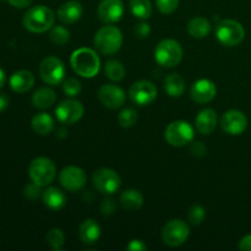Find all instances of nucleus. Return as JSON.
Segmentation results:
<instances>
[{
    "label": "nucleus",
    "instance_id": "nucleus-1",
    "mask_svg": "<svg viewBox=\"0 0 251 251\" xmlns=\"http://www.w3.org/2000/svg\"><path fill=\"white\" fill-rule=\"evenodd\" d=\"M70 64L74 71L81 77H95L100 68V61L97 53L90 48H80L73 53Z\"/></svg>",
    "mask_w": 251,
    "mask_h": 251
},
{
    "label": "nucleus",
    "instance_id": "nucleus-2",
    "mask_svg": "<svg viewBox=\"0 0 251 251\" xmlns=\"http://www.w3.org/2000/svg\"><path fill=\"white\" fill-rule=\"evenodd\" d=\"M55 21L53 10L44 5H37L31 7L24 16V26L34 33H42L51 28Z\"/></svg>",
    "mask_w": 251,
    "mask_h": 251
},
{
    "label": "nucleus",
    "instance_id": "nucleus-3",
    "mask_svg": "<svg viewBox=\"0 0 251 251\" xmlns=\"http://www.w3.org/2000/svg\"><path fill=\"white\" fill-rule=\"evenodd\" d=\"M96 49L100 54L104 55H113L117 53L123 44V34L122 31L117 26H108L102 27L96 33L95 39H93Z\"/></svg>",
    "mask_w": 251,
    "mask_h": 251
},
{
    "label": "nucleus",
    "instance_id": "nucleus-4",
    "mask_svg": "<svg viewBox=\"0 0 251 251\" xmlns=\"http://www.w3.org/2000/svg\"><path fill=\"white\" fill-rule=\"evenodd\" d=\"M154 59L164 68H174L183 59V48L176 39H163L154 49Z\"/></svg>",
    "mask_w": 251,
    "mask_h": 251
},
{
    "label": "nucleus",
    "instance_id": "nucleus-5",
    "mask_svg": "<svg viewBox=\"0 0 251 251\" xmlns=\"http://www.w3.org/2000/svg\"><path fill=\"white\" fill-rule=\"evenodd\" d=\"M56 168L53 161L47 157H38L34 158L29 163L28 167V176L31 181L34 184L42 186H47L50 183H53L55 178Z\"/></svg>",
    "mask_w": 251,
    "mask_h": 251
},
{
    "label": "nucleus",
    "instance_id": "nucleus-6",
    "mask_svg": "<svg viewBox=\"0 0 251 251\" xmlns=\"http://www.w3.org/2000/svg\"><path fill=\"white\" fill-rule=\"evenodd\" d=\"M164 139L171 146L183 147L194 139V127L185 120L172 122L164 131Z\"/></svg>",
    "mask_w": 251,
    "mask_h": 251
},
{
    "label": "nucleus",
    "instance_id": "nucleus-7",
    "mask_svg": "<svg viewBox=\"0 0 251 251\" xmlns=\"http://www.w3.org/2000/svg\"><path fill=\"white\" fill-rule=\"evenodd\" d=\"M216 37L223 46L235 47L244 39V27L234 20H223L216 27Z\"/></svg>",
    "mask_w": 251,
    "mask_h": 251
},
{
    "label": "nucleus",
    "instance_id": "nucleus-8",
    "mask_svg": "<svg viewBox=\"0 0 251 251\" xmlns=\"http://www.w3.org/2000/svg\"><path fill=\"white\" fill-rule=\"evenodd\" d=\"M39 75L48 85L58 86L65 77V65L56 56H47L39 65Z\"/></svg>",
    "mask_w": 251,
    "mask_h": 251
},
{
    "label": "nucleus",
    "instance_id": "nucleus-9",
    "mask_svg": "<svg viewBox=\"0 0 251 251\" xmlns=\"http://www.w3.org/2000/svg\"><path fill=\"white\" fill-rule=\"evenodd\" d=\"M190 228L184 221L172 220L162 229V239L168 247H180L186 242Z\"/></svg>",
    "mask_w": 251,
    "mask_h": 251
},
{
    "label": "nucleus",
    "instance_id": "nucleus-10",
    "mask_svg": "<svg viewBox=\"0 0 251 251\" xmlns=\"http://www.w3.org/2000/svg\"><path fill=\"white\" fill-rule=\"evenodd\" d=\"M93 184L100 193L104 195H112L119 190L122 185V179L119 174L113 169L100 168L97 169L93 174Z\"/></svg>",
    "mask_w": 251,
    "mask_h": 251
},
{
    "label": "nucleus",
    "instance_id": "nucleus-11",
    "mask_svg": "<svg viewBox=\"0 0 251 251\" xmlns=\"http://www.w3.org/2000/svg\"><path fill=\"white\" fill-rule=\"evenodd\" d=\"M129 97L132 103L139 107H145L157 98V87L147 80H140L132 83L129 88Z\"/></svg>",
    "mask_w": 251,
    "mask_h": 251
},
{
    "label": "nucleus",
    "instance_id": "nucleus-12",
    "mask_svg": "<svg viewBox=\"0 0 251 251\" xmlns=\"http://www.w3.org/2000/svg\"><path fill=\"white\" fill-rule=\"evenodd\" d=\"M85 108L82 103L75 100H63L55 108V115L61 124L73 125L82 118Z\"/></svg>",
    "mask_w": 251,
    "mask_h": 251
},
{
    "label": "nucleus",
    "instance_id": "nucleus-13",
    "mask_svg": "<svg viewBox=\"0 0 251 251\" xmlns=\"http://www.w3.org/2000/svg\"><path fill=\"white\" fill-rule=\"evenodd\" d=\"M59 181L61 186L68 191L75 193V191L81 190L87 183V176L83 172V169L78 167H66L59 174Z\"/></svg>",
    "mask_w": 251,
    "mask_h": 251
},
{
    "label": "nucleus",
    "instance_id": "nucleus-14",
    "mask_svg": "<svg viewBox=\"0 0 251 251\" xmlns=\"http://www.w3.org/2000/svg\"><path fill=\"white\" fill-rule=\"evenodd\" d=\"M221 127L228 135H240L247 130L248 119L240 110H228L221 118Z\"/></svg>",
    "mask_w": 251,
    "mask_h": 251
},
{
    "label": "nucleus",
    "instance_id": "nucleus-15",
    "mask_svg": "<svg viewBox=\"0 0 251 251\" xmlns=\"http://www.w3.org/2000/svg\"><path fill=\"white\" fill-rule=\"evenodd\" d=\"M100 103L109 109H118L125 103V92L117 85H103L98 91Z\"/></svg>",
    "mask_w": 251,
    "mask_h": 251
},
{
    "label": "nucleus",
    "instance_id": "nucleus-16",
    "mask_svg": "<svg viewBox=\"0 0 251 251\" xmlns=\"http://www.w3.org/2000/svg\"><path fill=\"white\" fill-rule=\"evenodd\" d=\"M216 93H217V87L212 81L207 80V78H201V80L194 82L190 90L191 100L199 104H205V103L213 100Z\"/></svg>",
    "mask_w": 251,
    "mask_h": 251
},
{
    "label": "nucleus",
    "instance_id": "nucleus-17",
    "mask_svg": "<svg viewBox=\"0 0 251 251\" xmlns=\"http://www.w3.org/2000/svg\"><path fill=\"white\" fill-rule=\"evenodd\" d=\"M124 10L122 0H103L98 6V17L104 24H115L122 20Z\"/></svg>",
    "mask_w": 251,
    "mask_h": 251
},
{
    "label": "nucleus",
    "instance_id": "nucleus-18",
    "mask_svg": "<svg viewBox=\"0 0 251 251\" xmlns=\"http://www.w3.org/2000/svg\"><path fill=\"white\" fill-rule=\"evenodd\" d=\"M217 113L211 109V108H205L196 115V130L202 135H210L211 132L215 131L216 126H217Z\"/></svg>",
    "mask_w": 251,
    "mask_h": 251
},
{
    "label": "nucleus",
    "instance_id": "nucleus-19",
    "mask_svg": "<svg viewBox=\"0 0 251 251\" xmlns=\"http://www.w3.org/2000/svg\"><path fill=\"white\" fill-rule=\"evenodd\" d=\"M34 76L28 70H19L10 77V87L16 93H26L33 87Z\"/></svg>",
    "mask_w": 251,
    "mask_h": 251
},
{
    "label": "nucleus",
    "instance_id": "nucleus-20",
    "mask_svg": "<svg viewBox=\"0 0 251 251\" xmlns=\"http://www.w3.org/2000/svg\"><path fill=\"white\" fill-rule=\"evenodd\" d=\"M83 14L82 5L78 1L71 0V1L65 2L61 5L58 10V19L60 20L63 24H75L76 21L81 19Z\"/></svg>",
    "mask_w": 251,
    "mask_h": 251
},
{
    "label": "nucleus",
    "instance_id": "nucleus-21",
    "mask_svg": "<svg viewBox=\"0 0 251 251\" xmlns=\"http://www.w3.org/2000/svg\"><path fill=\"white\" fill-rule=\"evenodd\" d=\"M43 202L47 207H49L50 210L58 211L61 210L63 207H65L66 202H68V199L66 195L58 188H54V186H49L46 190L43 191Z\"/></svg>",
    "mask_w": 251,
    "mask_h": 251
},
{
    "label": "nucleus",
    "instance_id": "nucleus-22",
    "mask_svg": "<svg viewBox=\"0 0 251 251\" xmlns=\"http://www.w3.org/2000/svg\"><path fill=\"white\" fill-rule=\"evenodd\" d=\"M78 237L85 244L93 245L100 237V226L95 220L83 221L78 229Z\"/></svg>",
    "mask_w": 251,
    "mask_h": 251
},
{
    "label": "nucleus",
    "instance_id": "nucleus-23",
    "mask_svg": "<svg viewBox=\"0 0 251 251\" xmlns=\"http://www.w3.org/2000/svg\"><path fill=\"white\" fill-rule=\"evenodd\" d=\"M212 26H211V22L208 21L205 17H194L189 21L188 24V32L191 37L196 39L205 38L210 34Z\"/></svg>",
    "mask_w": 251,
    "mask_h": 251
},
{
    "label": "nucleus",
    "instance_id": "nucleus-24",
    "mask_svg": "<svg viewBox=\"0 0 251 251\" xmlns=\"http://www.w3.org/2000/svg\"><path fill=\"white\" fill-rule=\"evenodd\" d=\"M56 95L51 88L42 87L32 96V104L38 109H47L55 103Z\"/></svg>",
    "mask_w": 251,
    "mask_h": 251
},
{
    "label": "nucleus",
    "instance_id": "nucleus-25",
    "mask_svg": "<svg viewBox=\"0 0 251 251\" xmlns=\"http://www.w3.org/2000/svg\"><path fill=\"white\" fill-rule=\"evenodd\" d=\"M32 129L38 135L46 136L49 135L54 129V119L48 113H38L32 118Z\"/></svg>",
    "mask_w": 251,
    "mask_h": 251
},
{
    "label": "nucleus",
    "instance_id": "nucleus-26",
    "mask_svg": "<svg viewBox=\"0 0 251 251\" xmlns=\"http://www.w3.org/2000/svg\"><path fill=\"white\" fill-rule=\"evenodd\" d=\"M164 90L171 97H180L185 91V80L179 74H169L164 80Z\"/></svg>",
    "mask_w": 251,
    "mask_h": 251
},
{
    "label": "nucleus",
    "instance_id": "nucleus-27",
    "mask_svg": "<svg viewBox=\"0 0 251 251\" xmlns=\"http://www.w3.org/2000/svg\"><path fill=\"white\" fill-rule=\"evenodd\" d=\"M120 203L125 210L136 211L144 205V196L141 195L140 191L135 190V189H129L120 195Z\"/></svg>",
    "mask_w": 251,
    "mask_h": 251
},
{
    "label": "nucleus",
    "instance_id": "nucleus-28",
    "mask_svg": "<svg viewBox=\"0 0 251 251\" xmlns=\"http://www.w3.org/2000/svg\"><path fill=\"white\" fill-rule=\"evenodd\" d=\"M130 10L132 15L140 20H147L152 15V5L150 0H130Z\"/></svg>",
    "mask_w": 251,
    "mask_h": 251
},
{
    "label": "nucleus",
    "instance_id": "nucleus-29",
    "mask_svg": "<svg viewBox=\"0 0 251 251\" xmlns=\"http://www.w3.org/2000/svg\"><path fill=\"white\" fill-rule=\"evenodd\" d=\"M104 71L105 75L108 76V78H110L112 81L123 80L125 76V73H126L124 65H123V63H120L119 60L107 61L104 65Z\"/></svg>",
    "mask_w": 251,
    "mask_h": 251
},
{
    "label": "nucleus",
    "instance_id": "nucleus-30",
    "mask_svg": "<svg viewBox=\"0 0 251 251\" xmlns=\"http://www.w3.org/2000/svg\"><path fill=\"white\" fill-rule=\"evenodd\" d=\"M49 37L56 46H65L70 41V32L64 26H54L49 33Z\"/></svg>",
    "mask_w": 251,
    "mask_h": 251
},
{
    "label": "nucleus",
    "instance_id": "nucleus-31",
    "mask_svg": "<svg viewBox=\"0 0 251 251\" xmlns=\"http://www.w3.org/2000/svg\"><path fill=\"white\" fill-rule=\"evenodd\" d=\"M137 120V113L136 110L132 108H125L118 115V123L122 127H131L134 126L135 123Z\"/></svg>",
    "mask_w": 251,
    "mask_h": 251
},
{
    "label": "nucleus",
    "instance_id": "nucleus-32",
    "mask_svg": "<svg viewBox=\"0 0 251 251\" xmlns=\"http://www.w3.org/2000/svg\"><path fill=\"white\" fill-rule=\"evenodd\" d=\"M46 240L53 249L59 250L63 248L64 243H65V237H64V233L61 232V229L53 228L47 233Z\"/></svg>",
    "mask_w": 251,
    "mask_h": 251
},
{
    "label": "nucleus",
    "instance_id": "nucleus-33",
    "mask_svg": "<svg viewBox=\"0 0 251 251\" xmlns=\"http://www.w3.org/2000/svg\"><path fill=\"white\" fill-rule=\"evenodd\" d=\"M81 91H82V86H81L80 81L76 78L69 77L63 82V92L68 97H76L80 95Z\"/></svg>",
    "mask_w": 251,
    "mask_h": 251
},
{
    "label": "nucleus",
    "instance_id": "nucleus-34",
    "mask_svg": "<svg viewBox=\"0 0 251 251\" xmlns=\"http://www.w3.org/2000/svg\"><path fill=\"white\" fill-rule=\"evenodd\" d=\"M206 211L202 206L195 205L189 210V221L191 222V225L199 226L201 225L203 220H205Z\"/></svg>",
    "mask_w": 251,
    "mask_h": 251
},
{
    "label": "nucleus",
    "instance_id": "nucleus-35",
    "mask_svg": "<svg viewBox=\"0 0 251 251\" xmlns=\"http://www.w3.org/2000/svg\"><path fill=\"white\" fill-rule=\"evenodd\" d=\"M156 5L162 14H172L178 9L179 0H156Z\"/></svg>",
    "mask_w": 251,
    "mask_h": 251
},
{
    "label": "nucleus",
    "instance_id": "nucleus-36",
    "mask_svg": "<svg viewBox=\"0 0 251 251\" xmlns=\"http://www.w3.org/2000/svg\"><path fill=\"white\" fill-rule=\"evenodd\" d=\"M24 193L25 196H26L28 200L34 201L39 198V195H41V186L37 185V184H34L33 181H32L31 184H27V185L25 186Z\"/></svg>",
    "mask_w": 251,
    "mask_h": 251
},
{
    "label": "nucleus",
    "instance_id": "nucleus-37",
    "mask_svg": "<svg viewBox=\"0 0 251 251\" xmlns=\"http://www.w3.org/2000/svg\"><path fill=\"white\" fill-rule=\"evenodd\" d=\"M134 32L135 34H136L137 38L145 39L150 36V33H151V27H150V25L147 24V22H140V24H137L136 26H135Z\"/></svg>",
    "mask_w": 251,
    "mask_h": 251
},
{
    "label": "nucleus",
    "instance_id": "nucleus-38",
    "mask_svg": "<svg viewBox=\"0 0 251 251\" xmlns=\"http://www.w3.org/2000/svg\"><path fill=\"white\" fill-rule=\"evenodd\" d=\"M190 151H191V153H193V156L198 157V158L205 157L206 153H207V149H206V146L201 141L191 142Z\"/></svg>",
    "mask_w": 251,
    "mask_h": 251
},
{
    "label": "nucleus",
    "instance_id": "nucleus-39",
    "mask_svg": "<svg viewBox=\"0 0 251 251\" xmlns=\"http://www.w3.org/2000/svg\"><path fill=\"white\" fill-rule=\"evenodd\" d=\"M100 211H102V213L104 216L113 215L115 211V205H114V202H113V200L107 199V200L103 201L102 206H100Z\"/></svg>",
    "mask_w": 251,
    "mask_h": 251
},
{
    "label": "nucleus",
    "instance_id": "nucleus-40",
    "mask_svg": "<svg viewBox=\"0 0 251 251\" xmlns=\"http://www.w3.org/2000/svg\"><path fill=\"white\" fill-rule=\"evenodd\" d=\"M126 250L129 251H146L147 245L142 240H131L126 245Z\"/></svg>",
    "mask_w": 251,
    "mask_h": 251
},
{
    "label": "nucleus",
    "instance_id": "nucleus-41",
    "mask_svg": "<svg viewBox=\"0 0 251 251\" xmlns=\"http://www.w3.org/2000/svg\"><path fill=\"white\" fill-rule=\"evenodd\" d=\"M10 5L17 7V9H25V7L29 6L32 0H6Z\"/></svg>",
    "mask_w": 251,
    "mask_h": 251
},
{
    "label": "nucleus",
    "instance_id": "nucleus-42",
    "mask_svg": "<svg viewBox=\"0 0 251 251\" xmlns=\"http://www.w3.org/2000/svg\"><path fill=\"white\" fill-rule=\"evenodd\" d=\"M239 249L243 251H251V234L245 235L239 242Z\"/></svg>",
    "mask_w": 251,
    "mask_h": 251
},
{
    "label": "nucleus",
    "instance_id": "nucleus-43",
    "mask_svg": "<svg viewBox=\"0 0 251 251\" xmlns=\"http://www.w3.org/2000/svg\"><path fill=\"white\" fill-rule=\"evenodd\" d=\"M10 100L5 93H0V112H4L9 107Z\"/></svg>",
    "mask_w": 251,
    "mask_h": 251
},
{
    "label": "nucleus",
    "instance_id": "nucleus-44",
    "mask_svg": "<svg viewBox=\"0 0 251 251\" xmlns=\"http://www.w3.org/2000/svg\"><path fill=\"white\" fill-rule=\"evenodd\" d=\"M5 81H6V76H5V71L0 68V88L4 87Z\"/></svg>",
    "mask_w": 251,
    "mask_h": 251
}]
</instances>
